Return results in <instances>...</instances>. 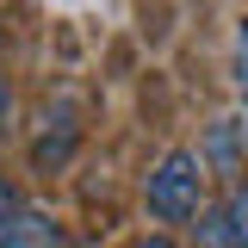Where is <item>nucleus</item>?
Wrapping results in <instances>:
<instances>
[{
  "mask_svg": "<svg viewBox=\"0 0 248 248\" xmlns=\"http://www.w3.org/2000/svg\"><path fill=\"white\" fill-rule=\"evenodd\" d=\"M13 205H19V192H13V186L0 180V211H13Z\"/></svg>",
  "mask_w": 248,
  "mask_h": 248,
  "instance_id": "obj_7",
  "label": "nucleus"
},
{
  "mask_svg": "<svg viewBox=\"0 0 248 248\" xmlns=\"http://www.w3.org/2000/svg\"><path fill=\"white\" fill-rule=\"evenodd\" d=\"M6 124H13V81L0 75V137H6Z\"/></svg>",
  "mask_w": 248,
  "mask_h": 248,
  "instance_id": "obj_5",
  "label": "nucleus"
},
{
  "mask_svg": "<svg viewBox=\"0 0 248 248\" xmlns=\"http://www.w3.org/2000/svg\"><path fill=\"white\" fill-rule=\"evenodd\" d=\"M205 192H211V168L199 149H168L143 180V205L161 223H199L205 217Z\"/></svg>",
  "mask_w": 248,
  "mask_h": 248,
  "instance_id": "obj_1",
  "label": "nucleus"
},
{
  "mask_svg": "<svg viewBox=\"0 0 248 248\" xmlns=\"http://www.w3.org/2000/svg\"><path fill=\"white\" fill-rule=\"evenodd\" d=\"M230 75H236V93L248 99V19L236 25V50H230Z\"/></svg>",
  "mask_w": 248,
  "mask_h": 248,
  "instance_id": "obj_4",
  "label": "nucleus"
},
{
  "mask_svg": "<svg viewBox=\"0 0 248 248\" xmlns=\"http://www.w3.org/2000/svg\"><path fill=\"white\" fill-rule=\"evenodd\" d=\"M223 217H230V248H248V180L230 186V199H223Z\"/></svg>",
  "mask_w": 248,
  "mask_h": 248,
  "instance_id": "obj_3",
  "label": "nucleus"
},
{
  "mask_svg": "<svg viewBox=\"0 0 248 248\" xmlns=\"http://www.w3.org/2000/svg\"><path fill=\"white\" fill-rule=\"evenodd\" d=\"M130 248H180V242H174V236H137Z\"/></svg>",
  "mask_w": 248,
  "mask_h": 248,
  "instance_id": "obj_6",
  "label": "nucleus"
},
{
  "mask_svg": "<svg viewBox=\"0 0 248 248\" xmlns=\"http://www.w3.org/2000/svg\"><path fill=\"white\" fill-rule=\"evenodd\" d=\"M0 248H62V230L50 211L13 205V211H0Z\"/></svg>",
  "mask_w": 248,
  "mask_h": 248,
  "instance_id": "obj_2",
  "label": "nucleus"
},
{
  "mask_svg": "<svg viewBox=\"0 0 248 248\" xmlns=\"http://www.w3.org/2000/svg\"><path fill=\"white\" fill-rule=\"evenodd\" d=\"M236 137H242V161H248V112L236 118Z\"/></svg>",
  "mask_w": 248,
  "mask_h": 248,
  "instance_id": "obj_8",
  "label": "nucleus"
}]
</instances>
